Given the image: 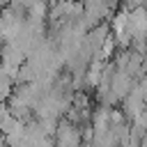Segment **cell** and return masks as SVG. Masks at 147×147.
<instances>
[{
	"instance_id": "6da1fadb",
	"label": "cell",
	"mask_w": 147,
	"mask_h": 147,
	"mask_svg": "<svg viewBox=\"0 0 147 147\" xmlns=\"http://www.w3.org/2000/svg\"><path fill=\"white\" fill-rule=\"evenodd\" d=\"M55 147H83V126L71 122V119H60L55 136H53Z\"/></svg>"
},
{
	"instance_id": "7a4b0ae2",
	"label": "cell",
	"mask_w": 147,
	"mask_h": 147,
	"mask_svg": "<svg viewBox=\"0 0 147 147\" xmlns=\"http://www.w3.org/2000/svg\"><path fill=\"white\" fill-rule=\"evenodd\" d=\"M14 87H16V78H14L11 74H7V71L0 67V103L9 101V96H11Z\"/></svg>"
}]
</instances>
